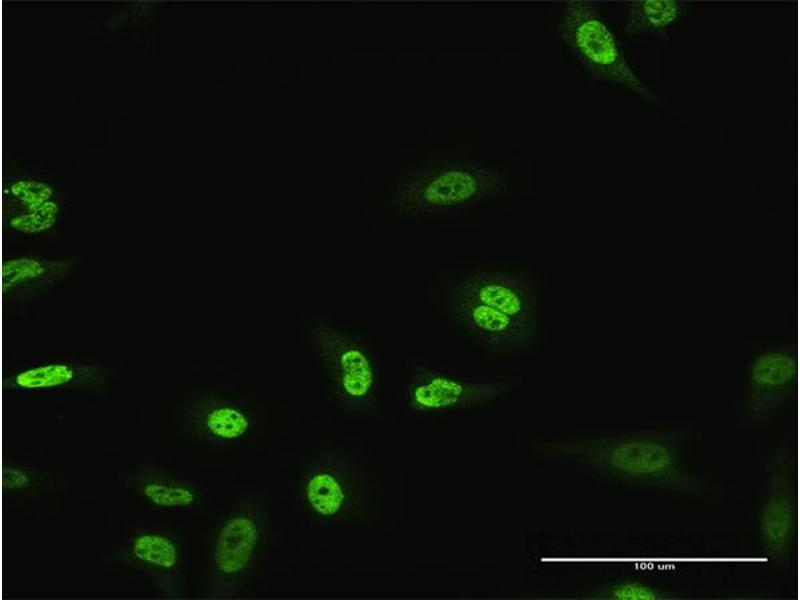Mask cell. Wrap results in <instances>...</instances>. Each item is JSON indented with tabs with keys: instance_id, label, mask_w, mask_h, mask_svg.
<instances>
[{
	"instance_id": "cell-3",
	"label": "cell",
	"mask_w": 800,
	"mask_h": 600,
	"mask_svg": "<svg viewBox=\"0 0 800 600\" xmlns=\"http://www.w3.org/2000/svg\"><path fill=\"white\" fill-rule=\"evenodd\" d=\"M558 35L592 80L626 89L649 102L657 101L654 91L625 57L599 5L589 1L566 2L558 22Z\"/></svg>"
},
{
	"instance_id": "cell-15",
	"label": "cell",
	"mask_w": 800,
	"mask_h": 600,
	"mask_svg": "<svg viewBox=\"0 0 800 600\" xmlns=\"http://www.w3.org/2000/svg\"><path fill=\"white\" fill-rule=\"evenodd\" d=\"M182 420L195 441L216 448L239 446L256 429L254 412L245 402L216 393L193 397L184 409Z\"/></svg>"
},
{
	"instance_id": "cell-5",
	"label": "cell",
	"mask_w": 800,
	"mask_h": 600,
	"mask_svg": "<svg viewBox=\"0 0 800 600\" xmlns=\"http://www.w3.org/2000/svg\"><path fill=\"white\" fill-rule=\"evenodd\" d=\"M68 208L64 184L47 168L9 162L3 181V236L5 240L56 238Z\"/></svg>"
},
{
	"instance_id": "cell-19",
	"label": "cell",
	"mask_w": 800,
	"mask_h": 600,
	"mask_svg": "<svg viewBox=\"0 0 800 600\" xmlns=\"http://www.w3.org/2000/svg\"><path fill=\"white\" fill-rule=\"evenodd\" d=\"M2 475L3 495L8 503L34 500L55 487L52 473L29 460L8 458L3 463Z\"/></svg>"
},
{
	"instance_id": "cell-8",
	"label": "cell",
	"mask_w": 800,
	"mask_h": 600,
	"mask_svg": "<svg viewBox=\"0 0 800 600\" xmlns=\"http://www.w3.org/2000/svg\"><path fill=\"white\" fill-rule=\"evenodd\" d=\"M112 370L98 359L64 353L40 354L10 368L3 387L9 398L27 401L56 399L68 394L95 393L107 388Z\"/></svg>"
},
{
	"instance_id": "cell-13",
	"label": "cell",
	"mask_w": 800,
	"mask_h": 600,
	"mask_svg": "<svg viewBox=\"0 0 800 600\" xmlns=\"http://www.w3.org/2000/svg\"><path fill=\"white\" fill-rule=\"evenodd\" d=\"M796 453L792 446L779 449L768 470L767 490L760 509V542L775 560L792 554L797 535Z\"/></svg>"
},
{
	"instance_id": "cell-11",
	"label": "cell",
	"mask_w": 800,
	"mask_h": 600,
	"mask_svg": "<svg viewBox=\"0 0 800 600\" xmlns=\"http://www.w3.org/2000/svg\"><path fill=\"white\" fill-rule=\"evenodd\" d=\"M442 307L453 326L477 348L493 356H524L539 348L542 335L473 300L445 283Z\"/></svg>"
},
{
	"instance_id": "cell-18",
	"label": "cell",
	"mask_w": 800,
	"mask_h": 600,
	"mask_svg": "<svg viewBox=\"0 0 800 600\" xmlns=\"http://www.w3.org/2000/svg\"><path fill=\"white\" fill-rule=\"evenodd\" d=\"M688 15L686 2L634 0L625 2L622 31L633 38H664Z\"/></svg>"
},
{
	"instance_id": "cell-2",
	"label": "cell",
	"mask_w": 800,
	"mask_h": 600,
	"mask_svg": "<svg viewBox=\"0 0 800 600\" xmlns=\"http://www.w3.org/2000/svg\"><path fill=\"white\" fill-rule=\"evenodd\" d=\"M267 533L266 513L250 500L227 508L210 529L203 576L210 595L230 596L250 578L261 561Z\"/></svg>"
},
{
	"instance_id": "cell-16",
	"label": "cell",
	"mask_w": 800,
	"mask_h": 600,
	"mask_svg": "<svg viewBox=\"0 0 800 600\" xmlns=\"http://www.w3.org/2000/svg\"><path fill=\"white\" fill-rule=\"evenodd\" d=\"M295 493L308 516L325 523H337L354 510L359 490L348 469L319 461L301 473Z\"/></svg>"
},
{
	"instance_id": "cell-20",
	"label": "cell",
	"mask_w": 800,
	"mask_h": 600,
	"mask_svg": "<svg viewBox=\"0 0 800 600\" xmlns=\"http://www.w3.org/2000/svg\"><path fill=\"white\" fill-rule=\"evenodd\" d=\"M595 596L610 600H658L669 598L670 594L641 580L622 579L599 588Z\"/></svg>"
},
{
	"instance_id": "cell-12",
	"label": "cell",
	"mask_w": 800,
	"mask_h": 600,
	"mask_svg": "<svg viewBox=\"0 0 800 600\" xmlns=\"http://www.w3.org/2000/svg\"><path fill=\"white\" fill-rule=\"evenodd\" d=\"M77 256L38 252L9 254L2 262V296L5 315L22 316L79 270Z\"/></svg>"
},
{
	"instance_id": "cell-7",
	"label": "cell",
	"mask_w": 800,
	"mask_h": 600,
	"mask_svg": "<svg viewBox=\"0 0 800 600\" xmlns=\"http://www.w3.org/2000/svg\"><path fill=\"white\" fill-rule=\"evenodd\" d=\"M311 342L336 398L356 412L373 408L381 386L380 361L374 350L326 324L315 325Z\"/></svg>"
},
{
	"instance_id": "cell-6",
	"label": "cell",
	"mask_w": 800,
	"mask_h": 600,
	"mask_svg": "<svg viewBox=\"0 0 800 600\" xmlns=\"http://www.w3.org/2000/svg\"><path fill=\"white\" fill-rule=\"evenodd\" d=\"M509 182L508 172L491 164L438 163L405 188L399 204L419 216L455 215L505 192Z\"/></svg>"
},
{
	"instance_id": "cell-14",
	"label": "cell",
	"mask_w": 800,
	"mask_h": 600,
	"mask_svg": "<svg viewBox=\"0 0 800 600\" xmlns=\"http://www.w3.org/2000/svg\"><path fill=\"white\" fill-rule=\"evenodd\" d=\"M797 366L792 352L782 348L762 350L748 363L742 413L750 424L773 419L792 397Z\"/></svg>"
},
{
	"instance_id": "cell-1",
	"label": "cell",
	"mask_w": 800,
	"mask_h": 600,
	"mask_svg": "<svg viewBox=\"0 0 800 600\" xmlns=\"http://www.w3.org/2000/svg\"><path fill=\"white\" fill-rule=\"evenodd\" d=\"M564 446L568 459L621 482L686 493L703 486L674 438L658 430L593 436Z\"/></svg>"
},
{
	"instance_id": "cell-9",
	"label": "cell",
	"mask_w": 800,
	"mask_h": 600,
	"mask_svg": "<svg viewBox=\"0 0 800 600\" xmlns=\"http://www.w3.org/2000/svg\"><path fill=\"white\" fill-rule=\"evenodd\" d=\"M111 558L114 567L144 580L165 597L184 594L190 573V552L175 530L156 525L137 526L122 537Z\"/></svg>"
},
{
	"instance_id": "cell-4",
	"label": "cell",
	"mask_w": 800,
	"mask_h": 600,
	"mask_svg": "<svg viewBox=\"0 0 800 600\" xmlns=\"http://www.w3.org/2000/svg\"><path fill=\"white\" fill-rule=\"evenodd\" d=\"M445 282L486 307L543 334V283L533 268L504 261L465 262L451 268Z\"/></svg>"
},
{
	"instance_id": "cell-10",
	"label": "cell",
	"mask_w": 800,
	"mask_h": 600,
	"mask_svg": "<svg viewBox=\"0 0 800 600\" xmlns=\"http://www.w3.org/2000/svg\"><path fill=\"white\" fill-rule=\"evenodd\" d=\"M508 389V381L470 376L460 369L416 362L407 373L402 396L410 412L438 415L487 404Z\"/></svg>"
},
{
	"instance_id": "cell-17",
	"label": "cell",
	"mask_w": 800,
	"mask_h": 600,
	"mask_svg": "<svg viewBox=\"0 0 800 600\" xmlns=\"http://www.w3.org/2000/svg\"><path fill=\"white\" fill-rule=\"evenodd\" d=\"M126 483L136 499L161 511L192 510L202 498L200 487L192 480L156 465L136 468Z\"/></svg>"
}]
</instances>
